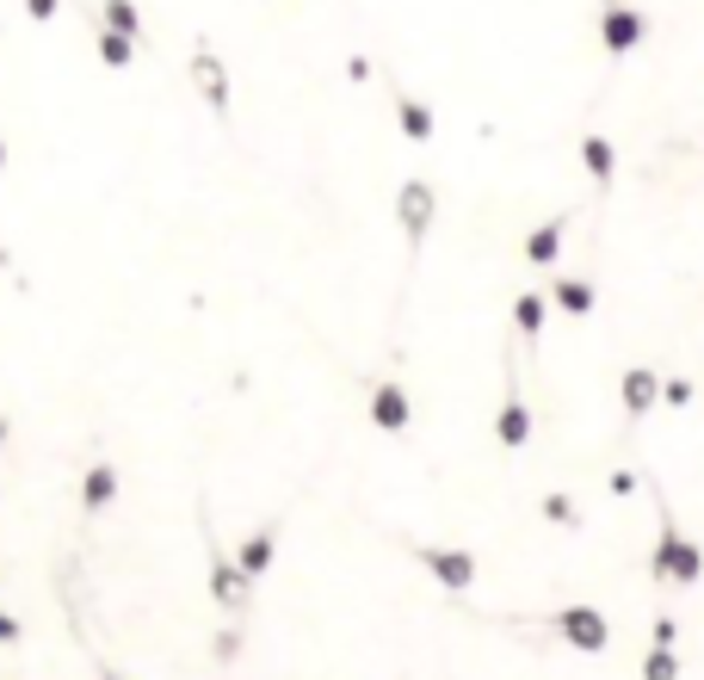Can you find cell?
<instances>
[{
	"label": "cell",
	"mask_w": 704,
	"mask_h": 680,
	"mask_svg": "<svg viewBox=\"0 0 704 680\" xmlns=\"http://www.w3.org/2000/svg\"><path fill=\"white\" fill-rule=\"evenodd\" d=\"M526 260L532 267H556L563 260V223H538L532 236H526Z\"/></svg>",
	"instance_id": "16"
},
{
	"label": "cell",
	"mask_w": 704,
	"mask_h": 680,
	"mask_svg": "<svg viewBox=\"0 0 704 680\" xmlns=\"http://www.w3.org/2000/svg\"><path fill=\"white\" fill-rule=\"evenodd\" d=\"M111 501H118V471L99 458V464H87V476H80V514L94 520V514H106Z\"/></svg>",
	"instance_id": "12"
},
{
	"label": "cell",
	"mask_w": 704,
	"mask_h": 680,
	"mask_svg": "<svg viewBox=\"0 0 704 680\" xmlns=\"http://www.w3.org/2000/svg\"><path fill=\"white\" fill-rule=\"evenodd\" d=\"M692 396H698V390H692V378H661V402H673V409H686Z\"/></svg>",
	"instance_id": "22"
},
{
	"label": "cell",
	"mask_w": 704,
	"mask_h": 680,
	"mask_svg": "<svg viewBox=\"0 0 704 680\" xmlns=\"http://www.w3.org/2000/svg\"><path fill=\"white\" fill-rule=\"evenodd\" d=\"M538 507H544V520H556L563 532H581V507L568 501L563 489H544V501H538Z\"/></svg>",
	"instance_id": "18"
},
{
	"label": "cell",
	"mask_w": 704,
	"mask_h": 680,
	"mask_svg": "<svg viewBox=\"0 0 704 680\" xmlns=\"http://www.w3.org/2000/svg\"><path fill=\"white\" fill-rule=\"evenodd\" d=\"M642 37H649V19H642L637 7H625V0H606V7H599V44H606L611 56H630Z\"/></svg>",
	"instance_id": "6"
},
{
	"label": "cell",
	"mask_w": 704,
	"mask_h": 680,
	"mask_svg": "<svg viewBox=\"0 0 704 680\" xmlns=\"http://www.w3.org/2000/svg\"><path fill=\"white\" fill-rule=\"evenodd\" d=\"M513 322H519V334L544 328V291H519V298H513Z\"/></svg>",
	"instance_id": "19"
},
{
	"label": "cell",
	"mask_w": 704,
	"mask_h": 680,
	"mask_svg": "<svg viewBox=\"0 0 704 680\" xmlns=\"http://www.w3.org/2000/svg\"><path fill=\"white\" fill-rule=\"evenodd\" d=\"M550 625H556V637H563V644L587 649V656H599V649L611 644V625H606V613H599V606H563Z\"/></svg>",
	"instance_id": "5"
},
{
	"label": "cell",
	"mask_w": 704,
	"mask_h": 680,
	"mask_svg": "<svg viewBox=\"0 0 704 680\" xmlns=\"http://www.w3.org/2000/svg\"><path fill=\"white\" fill-rule=\"evenodd\" d=\"M611 495H637V471H611Z\"/></svg>",
	"instance_id": "25"
},
{
	"label": "cell",
	"mask_w": 704,
	"mask_h": 680,
	"mask_svg": "<svg viewBox=\"0 0 704 680\" xmlns=\"http://www.w3.org/2000/svg\"><path fill=\"white\" fill-rule=\"evenodd\" d=\"M433 217H438V186L433 180H402V192H396V223H402L408 248H421V241L433 236Z\"/></svg>",
	"instance_id": "4"
},
{
	"label": "cell",
	"mask_w": 704,
	"mask_h": 680,
	"mask_svg": "<svg viewBox=\"0 0 704 680\" xmlns=\"http://www.w3.org/2000/svg\"><path fill=\"white\" fill-rule=\"evenodd\" d=\"M0 445H7V421H0Z\"/></svg>",
	"instance_id": "29"
},
{
	"label": "cell",
	"mask_w": 704,
	"mask_h": 680,
	"mask_svg": "<svg viewBox=\"0 0 704 680\" xmlns=\"http://www.w3.org/2000/svg\"><path fill=\"white\" fill-rule=\"evenodd\" d=\"M581 168H587V180H594L599 192H611V174H618V149H611V137L587 130V137H581Z\"/></svg>",
	"instance_id": "13"
},
{
	"label": "cell",
	"mask_w": 704,
	"mask_h": 680,
	"mask_svg": "<svg viewBox=\"0 0 704 680\" xmlns=\"http://www.w3.org/2000/svg\"><path fill=\"white\" fill-rule=\"evenodd\" d=\"M396 125H402L408 143H433V106L414 94H396Z\"/></svg>",
	"instance_id": "14"
},
{
	"label": "cell",
	"mask_w": 704,
	"mask_h": 680,
	"mask_svg": "<svg viewBox=\"0 0 704 680\" xmlns=\"http://www.w3.org/2000/svg\"><path fill=\"white\" fill-rule=\"evenodd\" d=\"M25 19H32V25H50V19H56V0H25Z\"/></svg>",
	"instance_id": "24"
},
{
	"label": "cell",
	"mask_w": 704,
	"mask_h": 680,
	"mask_svg": "<svg viewBox=\"0 0 704 680\" xmlns=\"http://www.w3.org/2000/svg\"><path fill=\"white\" fill-rule=\"evenodd\" d=\"M192 87H198V99L210 111H217V118H229V68H223V56L210 44H192Z\"/></svg>",
	"instance_id": "7"
},
{
	"label": "cell",
	"mask_w": 704,
	"mask_h": 680,
	"mask_svg": "<svg viewBox=\"0 0 704 680\" xmlns=\"http://www.w3.org/2000/svg\"><path fill=\"white\" fill-rule=\"evenodd\" d=\"M642 680H680V656L649 644V656H642Z\"/></svg>",
	"instance_id": "21"
},
{
	"label": "cell",
	"mask_w": 704,
	"mask_h": 680,
	"mask_svg": "<svg viewBox=\"0 0 704 680\" xmlns=\"http://www.w3.org/2000/svg\"><path fill=\"white\" fill-rule=\"evenodd\" d=\"M94 50H99V63H106V68H130V63H137V37H124V32H106V25H99Z\"/></svg>",
	"instance_id": "17"
},
{
	"label": "cell",
	"mask_w": 704,
	"mask_h": 680,
	"mask_svg": "<svg viewBox=\"0 0 704 680\" xmlns=\"http://www.w3.org/2000/svg\"><path fill=\"white\" fill-rule=\"evenodd\" d=\"M204 587H210V601H217L229 618H241L248 601H253V582L235 570V551H223V538L210 532V520H204Z\"/></svg>",
	"instance_id": "1"
},
{
	"label": "cell",
	"mask_w": 704,
	"mask_h": 680,
	"mask_svg": "<svg viewBox=\"0 0 704 680\" xmlns=\"http://www.w3.org/2000/svg\"><path fill=\"white\" fill-rule=\"evenodd\" d=\"M495 440H501L507 452H526V445H532V402L519 396V384H507L501 409H495Z\"/></svg>",
	"instance_id": "9"
},
{
	"label": "cell",
	"mask_w": 704,
	"mask_h": 680,
	"mask_svg": "<svg viewBox=\"0 0 704 680\" xmlns=\"http://www.w3.org/2000/svg\"><path fill=\"white\" fill-rule=\"evenodd\" d=\"M371 428L377 433H408V428H414V402H408L402 378H383L371 390Z\"/></svg>",
	"instance_id": "8"
},
{
	"label": "cell",
	"mask_w": 704,
	"mask_h": 680,
	"mask_svg": "<svg viewBox=\"0 0 704 680\" xmlns=\"http://www.w3.org/2000/svg\"><path fill=\"white\" fill-rule=\"evenodd\" d=\"M618 402H625V414L630 421H642V414L661 402V378L649 371V365H630L625 378H618Z\"/></svg>",
	"instance_id": "11"
},
{
	"label": "cell",
	"mask_w": 704,
	"mask_h": 680,
	"mask_svg": "<svg viewBox=\"0 0 704 680\" xmlns=\"http://www.w3.org/2000/svg\"><path fill=\"white\" fill-rule=\"evenodd\" d=\"M673 637H680V618H656V625H649V644L656 649H673Z\"/></svg>",
	"instance_id": "23"
},
{
	"label": "cell",
	"mask_w": 704,
	"mask_h": 680,
	"mask_svg": "<svg viewBox=\"0 0 704 680\" xmlns=\"http://www.w3.org/2000/svg\"><path fill=\"white\" fill-rule=\"evenodd\" d=\"M99 680H124V674H111V668H106V674H99Z\"/></svg>",
	"instance_id": "27"
},
{
	"label": "cell",
	"mask_w": 704,
	"mask_h": 680,
	"mask_svg": "<svg viewBox=\"0 0 704 680\" xmlns=\"http://www.w3.org/2000/svg\"><path fill=\"white\" fill-rule=\"evenodd\" d=\"M0 644H19V618L13 613H0Z\"/></svg>",
	"instance_id": "26"
},
{
	"label": "cell",
	"mask_w": 704,
	"mask_h": 680,
	"mask_svg": "<svg viewBox=\"0 0 704 680\" xmlns=\"http://www.w3.org/2000/svg\"><path fill=\"white\" fill-rule=\"evenodd\" d=\"M408 557H414L438 587H452V594L476 587V551H464V544H408Z\"/></svg>",
	"instance_id": "3"
},
{
	"label": "cell",
	"mask_w": 704,
	"mask_h": 680,
	"mask_svg": "<svg viewBox=\"0 0 704 680\" xmlns=\"http://www.w3.org/2000/svg\"><path fill=\"white\" fill-rule=\"evenodd\" d=\"M279 532H284V520H267L260 532H248L241 538V551H235V570L248 575V582H260V575L272 570V551H279Z\"/></svg>",
	"instance_id": "10"
},
{
	"label": "cell",
	"mask_w": 704,
	"mask_h": 680,
	"mask_svg": "<svg viewBox=\"0 0 704 680\" xmlns=\"http://www.w3.org/2000/svg\"><path fill=\"white\" fill-rule=\"evenodd\" d=\"M649 575H656V582H673V587H698L704 551L680 532V520H661V538H656V551H649Z\"/></svg>",
	"instance_id": "2"
},
{
	"label": "cell",
	"mask_w": 704,
	"mask_h": 680,
	"mask_svg": "<svg viewBox=\"0 0 704 680\" xmlns=\"http://www.w3.org/2000/svg\"><path fill=\"white\" fill-rule=\"evenodd\" d=\"M550 298H556L563 316H594L599 291H594V279H550Z\"/></svg>",
	"instance_id": "15"
},
{
	"label": "cell",
	"mask_w": 704,
	"mask_h": 680,
	"mask_svg": "<svg viewBox=\"0 0 704 680\" xmlns=\"http://www.w3.org/2000/svg\"><path fill=\"white\" fill-rule=\"evenodd\" d=\"M106 32L142 37V13H137V0H106Z\"/></svg>",
	"instance_id": "20"
},
{
	"label": "cell",
	"mask_w": 704,
	"mask_h": 680,
	"mask_svg": "<svg viewBox=\"0 0 704 680\" xmlns=\"http://www.w3.org/2000/svg\"><path fill=\"white\" fill-rule=\"evenodd\" d=\"M0 168H7V143H0Z\"/></svg>",
	"instance_id": "28"
}]
</instances>
